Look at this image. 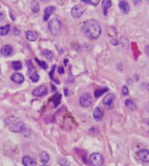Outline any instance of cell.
Listing matches in <instances>:
<instances>
[{
    "instance_id": "obj_1",
    "label": "cell",
    "mask_w": 149,
    "mask_h": 166,
    "mask_svg": "<svg viewBox=\"0 0 149 166\" xmlns=\"http://www.w3.org/2000/svg\"><path fill=\"white\" fill-rule=\"evenodd\" d=\"M83 32L88 39L95 40L99 39L101 34V27L97 20H86L83 25Z\"/></svg>"
},
{
    "instance_id": "obj_2",
    "label": "cell",
    "mask_w": 149,
    "mask_h": 166,
    "mask_svg": "<svg viewBox=\"0 0 149 166\" xmlns=\"http://www.w3.org/2000/svg\"><path fill=\"white\" fill-rule=\"evenodd\" d=\"M48 28H49V30H50V32H51L52 35H58L61 32L62 24L57 19H52V20L49 21Z\"/></svg>"
},
{
    "instance_id": "obj_3",
    "label": "cell",
    "mask_w": 149,
    "mask_h": 166,
    "mask_svg": "<svg viewBox=\"0 0 149 166\" xmlns=\"http://www.w3.org/2000/svg\"><path fill=\"white\" fill-rule=\"evenodd\" d=\"M90 163L92 166H101L104 163V158L101 154L93 153L89 158Z\"/></svg>"
},
{
    "instance_id": "obj_4",
    "label": "cell",
    "mask_w": 149,
    "mask_h": 166,
    "mask_svg": "<svg viewBox=\"0 0 149 166\" xmlns=\"http://www.w3.org/2000/svg\"><path fill=\"white\" fill-rule=\"evenodd\" d=\"M92 103V97L89 94V93H85V94H83L82 96L80 97L79 98V103L82 107H89L91 106Z\"/></svg>"
},
{
    "instance_id": "obj_5",
    "label": "cell",
    "mask_w": 149,
    "mask_h": 166,
    "mask_svg": "<svg viewBox=\"0 0 149 166\" xmlns=\"http://www.w3.org/2000/svg\"><path fill=\"white\" fill-rule=\"evenodd\" d=\"M25 127V124L24 122L21 121H14L12 124H11L9 125V129L12 131V132H16V133H19V132H21L23 130V129Z\"/></svg>"
},
{
    "instance_id": "obj_6",
    "label": "cell",
    "mask_w": 149,
    "mask_h": 166,
    "mask_svg": "<svg viewBox=\"0 0 149 166\" xmlns=\"http://www.w3.org/2000/svg\"><path fill=\"white\" fill-rule=\"evenodd\" d=\"M85 11V9L81 5H74L71 8V15L74 19H79L84 14Z\"/></svg>"
},
{
    "instance_id": "obj_7",
    "label": "cell",
    "mask_w": 149,
    "mask_h": 166,
    "mask_svg": "<svg viewBox=\"0 0 149 166\" xmlns=\"http://www.w3.org/2000/svg\"><path fill=\"white\" fill-rule=\"evenodd\" d=\"M114 101H115V96H114V94L111 93V94H108L104 97L103 104L105 105V107L111 109L113 106Z\"/></svg>"
},
{
    "instance_id": "obj_8",
    "label": "cell",
    "mask_w": 149,
    "mask_h": 166,
    "mask_svg": "<svg viewBox=\"0 0 149 166\" xmlns=\"http://www.w3.org/2000/svg\"><path fill=\"white\" fill-rule=\"evenodd\" d=\"M137 157L138 158L142 161V162H145V163H148L149 162V150H147V149H142L140 151H139L137 152Z\"/></svg>"
},
{
    "instance_id": "obj_9",
    "label": "cell",
    "mask_w": 149,
    "mask_h": 166,
    "mask_svg": "<svg viewBox=\"0 0 149 166\" xmlns=\"http://www.w3.org/2000/svg\"><path fill=\"white\" fill-rule=\"evenodd\" d=\"M48 93V89L46 86H39L38 88L33 90V94L35 97H41L46 96V94Z\"/></svg>"
},
{
    "instance_id": "obj_10",
    "label": "cell",
    "mask_w": 149,
    "mask_h": 166,
    "mask_svg": "<svg viewBox=\"0 0 149 166\" xmlns=\"http://www.w3.org/2000/svg\"><path fill=\"white\" fill-rule=\"evenodd\" d=\"M103 115V110L99 107H96L95 110H94V111H93V118H94V120L97 122H100L102 120Z\"/></svg>"
},
{
    "instance_id": "obj_11",
    "label": "cell",
    "mask_w": 149,
    "mask_h": 166,
    "mask_svg": "<svg viewBox=\"0 0 149 166\" xmlns=\"http://www.w3.org/2000/svg\"><path fill=\"white\" fill-rule=\"evenodd\" d=\"M56 11V8L54 6H49L46 8L45 10V12H44V18H43V20L44 21H48L50 17L52 16V14L54 12Z\"/></svg>"
},
{
    "instance_id": "obj_12",
    "label": "cell",
    "mask_w": 149,
    "mask_h": 166,
    "mask_svg": "<svg viewBox=\"0 0 149 166\" xmlns=\"http://www.w3.org/2000/svg\"><path fill=\"white\" fill-rule=\"evenodd\" d=\"M13 52V48L12 45H5L1 48V54L4 56H10Z\"/></svg>"
},
{
    "instance_id": "obj_13",
    "label": "cell",
    "mask_w": 149,
    "mask_h": 166,
    "mask_svg": "<svg viewBox=\"0 0 149 166\" xmlns=\"http://www.w3.org/2000/svg\"><path fill=\"white\" fill-rule=\"evenodd\" d=\"M22 163L25 166H36V161L33 158L25 156L22 159Z\"/></svg>"
},
{
    "instance_id": "obj_14",
    "label": "cell",
    "mask_w": 149,
    "mask_h": 166,
    "mask_svg": "<svg viewBox=\"0 0 149 166\" xmlns=\"http://www.w3.org/2000/svg\"><path fill=\"white\" fill-rule=\"evenodd\" d=\"M119 7L122 11V12L125 13V14H127V13L129 12L130 7L128 3L126 1H120L119 2Z\"/></svg>"
},
{
    "instance_id": "obj_15",
    "label": "cell",
    "mask_w": 149,
    "mask_h": 166,
    "mask_svg": "<svg viewBox=\"0 0 149 166\" xmlns=\"http://www.w3.org/2000/svg\"><path fill=\"white\" fill-rule=\"evenodd\" d=\"M38 33L36 32H33V31H28V32H26V39H28L29 41H36L38 39Z\"/></svg>"
},
{
    "instance_id": "obj_16",
    "label": "cell",
    "mask_w": 149,
    "mask_h": 166,
    "mask_svg": "<svg viewBox=\"0 0 149 166\" xmlns=\"http://www.w3.org/2000/svg\"><path fill=\"white\" fill-rule=\"evenodd\" d=\"M12 80L14 83H22L25 81V77L21 73H14L12 76Z\"/></svg>"
},
{
    "instance_id": "obj_17",
    "label": "cell",
    "mask_w": 149,
    "mask_h": 166,
    "mask_svg": "<svg viewBox=\"0 0 149 166\" xmlns=\"http://www.w3.org/2000/svg\"><path fill=\"white\" fill-rule=\"evenodd\" d=\"M39 158H40V161H41V163L42 164H46L48 163V161L50 159V156H49V154L46 152V151H42L40 155H39Z\"/></svg>"
},
{
    "instance_id": "obj_18",
    "label": "cell",
    "mask_w": 149,
    "mask_h": 166,
    "mask_svg": "<svg viewBox=\"0 0 149 166\" xmlns=\"http://www.w3.org/2000/svg\"><path fill=\"white\" fill-rule=\"evenodd\" d=\"M102 5H103L104 15H106L108 9L112 6V1H110V0H105V1L102 2Z\"/></svg>"
},
{
    "instance_id": "obj_19",
    "label": "cell",
    "mask_w": 149,
    "mask_h": 166,
    "mask_svg": "<svg viewBox=\"0 0 149 166\" xmlns=\"http://www.w3.org/2000/svg\"><path fill=\"white\" fill-rule=\"evenodd\" d=\"M10 29H11L10 25L0 27V36H5V35H7L9 33V32H10Z\"/></svg>"
},
{
    "instance_id": "obj_20",
    "label": "cell",
    "mask_w": 149,
    "mask_h": 166,
    "mask_svg": "<svg viewBox=\"0 0 149 166\" xmlns=\"http://www.w3.org/2000/svg\"><path fill=\"white\" fill-rule=\"evenodd\" d=\"M31 9L34 13H37L39 12V5L37 1H33L31 4Z\"/></svg>"
},
{
    "instance_id": "obj_21",
    "label": "cell",
    "mask_w": 149,
    "mask_h": 166,
    "mask_svg": "<svg viewBox=\"0 0 149 166\" xmlns=\"http://www.w3.org/2000/svg\"><path fill=\"white\" fill-rule=\"evenodd\" d=\"M107 91V88H104V89H99L96 90L95 91H94V96L95 97H99L101 96V95H103L105 92H106Z\"/></svg>"
},
{
    "instance_id": "obj_22",
    "label": "cell",
    "mask_w": 149,
    "mask_h": 166,
    "mask_svg": "<svg viewBox=\"0 0 149 166\" xmlns=\"http://www.w3.org/2000/svg\"><path fill=\"white\" fill-rule=\"evenodd\" d=\"M125 104H126V106L127 108L131 109V110H134L135 109V104H134V103L133 102V100H131V99H126L125 101Z\"/></svg>"
},
{
    "instance_id": "obj_23",
    "label": "cell",
    "mask_w": 149,
    "mask_h": 166,
    "mask_svg": "<svg viewBox=\"0 0 149 166\" xmlns=\"http://www.w3.org/2000/svg\"><path fill=\"white\" fill-rule=\"evenodd\" d=\"M12 65L13 69L15 70H19L22 68V64L19 61H14V62H12Z\"/></svg>"
},
{
    "instance_id": "obj_24",
    "label": "cell",
    "mask_w": 149,
    "mask_h": 166,
    "mask_svg": "<svg viewBox=\"0 0 149 166\" xmlns=\"http://www.w3.org/2000/svg\"><path fill=\"white\" fill-rule=\"evenodd\" d=\"M43 54H44V57L48 60H52V58H53V54H52V51L46 50V51H43Z\"/></svg>"
},
{
    "instance_id": "obj_25",
    "label": "cell",
    "mask_w": 149,
    "mask_h": 166,
    "mask_svg": "<svg viewBox=\"0 0 149 166\" xmlns=\"http://www.w3.org/2000/svg\"><path fill=\"white\" fill-rule=\"evenodd\" d=\"M58 163L61 166H69L70 165V162L66 158H58Z\"/></svg>"
},
{
    "instance_id": "obj_26",
    "label": "cell",
    "mask_w": 149,
    "mask_h": 166,
    "mask_svg": "<svg viewBox=\"0 0 149 166\" xmlns=\"http://www.w3.org/2000/svg\"><path fill=\"white\" fill-rule=\"evenodd\" d=\"M31 80L34 82V83H36V82H38L39 80V74L37 73V72H34L33 73L32 75H31Z\"/></svg>"
},
{
    "instance_id": "obj_27",
    "label": "cell",
    "mask_w": 149,
    "mask_h": 166,
    "mask_svg": "<svg viewBox=\"0 0 149 166\" xmlns=\"http://www.w3.org/2000/svg\"><path fill=\"white\" fill-rule=\"evenodd\" d=\"M60 99H61V97L60 95H57V96H54L53 97V98H52V100L54 101V106L56 107V106H58V103H60Z\"/></svg>"
},
{
    "instance_id": "obj_28",
    "label": "cell",
    "mask_w": 149,
    "mask_h": 166,
    "mask_svg": "<svg viewBox=\"0 0 149 166\" xmlns=\"http://www.w3.org/2000/svg\"><path fill=\"white\" fill-rule=\"evenodd\" d=\"M82 2H84L85 4H90L92 5H93V6H97L99 4V0H91V1H82Z\"/></svg>"
},
{
    "instance_id": "obj_29",
    "label": "cell",
    "mask_w": 149,
    "mask_h": 166,
    "mask_svg": "<svg viewBox=\"0 0 149 166\" xmlns=\"http://www.w3.org/2000/svg\"><path fill=\"white\" fill-rule=\"evenodd\" d=\"M36 61L38 62V64L43 68V69H45V70H46L47 69V64L45 63V62H42V61H40V60H39L38 58H36Z\"/></svg>"
},
{
    "instance_id": "obj_30",
    "label": "cell",
    "mask_w": 149,
    "mask_h": 166,
    "mask_svg": "<svg viewBox=\"0 0 149 166\" xmlns=\"http://www.w3.org/2000/svg\"><path fill=\"white\" fill-rule=\"evenodd\" d=\"M122 93H123V95H125V96H126V95L129 94V90H128V88L126 86H123L122 87Z\"/></svg>"
},
{
    "instance_id": "obj_31",
    "label": "cell",
    "mask_w": 149,
    "mask_h": 166,
    "mask_svg": "<svg viewBox=\"0 0 149 166\" xmlns=\"http://www.w3.org/2000/svg\"><path fill=\"white\" fill-rule=\"evenodd\" d=\"M58 73H59V74H63V73H64V69H63V68L60 66V67H58Z\"/></svg>"
},
{
    "instance_id": "obj_32",
    "label": "cell",
    "mask_w": 149,
    "mask_h": 166,
    "mask_svg": "<svg viewBox=\"0 0 149 166\" xmlns=\"http://www.w3.org/2000/svg\"><path fill=\"white\" fill-rule=\"evenodd\" d=\"M5 13H4V12H0V21H1V20L4 19H5Z\"/></svg>"
},
{
    "instance_id": "obj_33",
    "label": "cell",
    "mask_w": 149,
    "mask_h": 166,
    "mask_svg": "<svg viewBox=\"0 0 149 166\" xmlns=\"http://www.w3.org/2000/svg\"><path fill=\"white\" fill-rule=\"evenodd\" d=\"M146 123H147V124H148V125H149V119H147V120H146Z\"/></svg>"
},
{
    "instance_id": "obj_34",
    "label": "cell",
    "mask_w": 149,
    "mask_h": 166,
    "mask_svg": "<svg viewBox=\"0 0 149 166\" xmlns=\"http://www.w3.org/2000/svg\"><path fill=\"white\" fill-rule=\"evenodd\" d=\"M147 50H149V46H147Z\"/></svg>"
},
{
    "instance_id": "obj_35",
    "label": "cell",
    "mask_w": 149,
    "mask_h": 166,
    "mask_svg": "<svg viewBox=\"0 0 149 166\" xmlns=\"http://www.w3.org/2000/svg\"><path fill=\"white\" fill-rule=\"evenodd\" d=\"M41 166H48V165H46V164H45V165H41Z\"/></svg>"
},
{
    "instance_id": "obj_36",
    "label": "cell",
    "mask_w": 149,
    "mask_h": 166,
    "mask_svg": "<svg viewBox=\"0 0 149 166\" xmlns=\"http://www.w3.org/2000/svg\"><path fill=\"white\" fill-rule=\"evenodd\" d=\"M0 6H1V5H0Z\"/></svg>"
}]
</instances>
